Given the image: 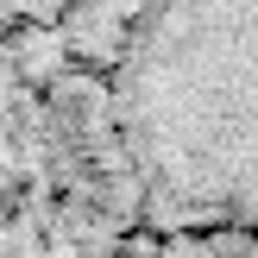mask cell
<instances>
[{"instance_id": "cell-1", "label": "cell", "mask_w": 258, "mask_h": 258, "mask_svg": "<svg viewBox=\"0 0 258 258\" xmlns=\"http://www.w3.org/2000/svg\"><path fill=\"white\" fill-rule=\"evenodd\" d=\"M151 239L258 246V0H76Z\"/></svg>"}, {"instance_id": "cell-2", "label": "cell", "mask_w": 258, "mask_h": 258, "mask_svg": "<svg viewBox=\"0 0 258 258\" xmlns=\"http://www.w3.org/2000/svg\"><path fill=\"white\" fill-rule=\"evenodd\" d=\"M107 76L70 25L0 32V258H151Z\"/></svg>"}, {"instance_id": "cell-3", "label": "cell", "mask_w": 258, "mask_h": 258, "mask_svg": "<svg viewBox=\"0 0 258 258\" xmlns=\"http://www.w3.org/2000/svg\"><path fill=\"white\" fill-rule=\"evenodd\" d=\"M151 258H258V246L227 239V233H189V239H158Z\"/></svg>"}, {"instance_id": "cell-4", "label": "cell", "mask_w": 258, "mask_h": 258, "mask_svg": "<svg viewBox=\"0 0 258 258\" xmlns=\"http://www.w3.org/2000/svg\"><path fill=\"white\" fill-rule=\"evenodd\" d=\"M76 0H0V32L13 25H57Z\"/></svg>"}]
</instances>
